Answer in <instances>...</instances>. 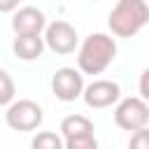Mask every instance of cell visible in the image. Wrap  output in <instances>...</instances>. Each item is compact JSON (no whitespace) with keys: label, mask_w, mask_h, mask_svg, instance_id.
<instances>
[{"label":"cell","mask_w":149,"mask_h":149,"mask_svg":"<svg viewBox=\"0 0 149 149\" xmlns=\"http://www.w3.org/2000/svg\"><path fill=\"white\" fill-rule=\"evenodd\" d=\"M149 23V5L144 0H119L107 19L112 35L133 37Z\"/></svg>","instance_id":"7a4b0ae2"},{"label":"cell","mask_w":149,"mask_h":149,"mask_svg":"<svg viewBox=\"0 0 149 149\" xmlns=\"http://www.w3.org/2000/svg\"><path fill=\"white\" fill-rule=\"evenodd\" d=\"M114 58H116L114 37L105 33H93L81 42L79 54H77V65L84 74H100L102 70L109 68Z\"/></svg>","instance_id":"6da1fadb"},{"label":"cell","mask_w":149,"mask_h":149,"mask_svg":"<svg viewBox=\"0 0 149 149\" xmlns=\"http://www.w3.org/2000/svg\"><path fill=\"white\" fill-rule=\"evenodd\" d=\"M114 123L123 130H140L149 126V105L144 98H123L116 102Z\"/></svg>","instance_id":"5b68a950"},{"label":"cell","mask_w":149,"mask_h":149,"mask_svg":"<svg viewBox=\"0 0 149 149\" xmlns=\"http://www.w3.org/2000/svg\"><path fill=\"white\" fill-rule=\"evenodd\" d=\"M33 147H35V149H63V147H65V140H61L56 133L42 130V133H37V137L33 140Z\"/></svg>","instance_id":"8fae6325"},{"label":"cell","mask_w":149,"mask_h":149,"mask_svg":"<svg viewBox=\"0 0 149 149\" xmlns=\"http://www.w3.org/2000/svg\"><path fill=\"white\" fill-rule=\"evenodd\" d=\"M128 144H130L133 149H149V130H147V126L140 128V130H133Z\"/></svg>","instance_id":"4fadbf2b"},{"label":"cell","mask_w":149,"mask_h":149,"mask_svg":"<svg viewBox=\"0 0 149 149\" xmlns=\"http://www.w3.org/2000/svg\"><path fill=\"white\" fill-rule=\"evenodd\" d=\"M5 121H7V126H9L12 130L30 133V130H35V128L42 126L44 112H42V107H40L35 100L23 98V100H16V102L7 105V109H5Z\"/></svg>","instance_id":"277c9868"},{"label":"cell","mask_w":149,"mask_h":149,"mask_svg":"<svg viewBox=\"0 0 149 149\" xmlns=\"http://www.w3.org/2000/svg\"><path fill=\"white\" fill-rule=\"evenodd\" d=\"M12 98H14V81H12L9 72L2 70L0 72V102L7 107V105H12Z\"/></svg>","instance_id":"7c38bea8"},{"label":"cell","mask_w":149,"mask_h":149,"mask_svg":"<svg viewBox=\"0 0 149 149\" xmlns=\"http://www.w3.org/2000/svg\"><path fill=\"white\" fill-rule=\"evenodd\" d=\"M137 86H140V95L149 102V68L142 70V74H140V84H137Z\"/></svg>","instance_id":"5bb4252c"},{"label":"cell","mask_w":149,"mask_h":149,"mask_svg":"<svg viewBox=\"0 0 149 149\" xmlns=\"http://www.w3.org/2000/svg\"><path fill=\"white\" fill-rule=\"evenodd\" d=\"M44 47H47V42L40 35H16V40L12 44L14 54L21 61H35V58H40L42 51H44Z\"/></svg>","instance_id":"30bf717a"},{"label":"cell","mask_w":149,"mask_h":149,"mask_svg":"<svg viewBox=\"0 0 149 149\" xmlns=\"http://www.w3.org/2000/svg\"><path fill=\"white\" fill-rule=\"evenodd\" d=\"M44 42H47V47H49L54 54L65 56V54H72V51L77 49L79 35H77V30H74L68 21H54V23H49L47 30H44Z\"/></svg>","instance_id":"52a82bcc"},{"label":"cell","mask_w":149,"mask_h":149,"mask_svg":"<svg viewBox=\"0 0 149 149\" xmlns=\"http://www.w3.org/2000/svg\"><path fill=\"white\" fill-rule=\"evenodd\" d=\"M84 77L79 70L74 68H58L51 77V91L58 100L63 102H72L79 95H84Z\"/></svg>","instance_id":"8992f818"},{"label":"cell","mask_w":149,"mask_h":149,"mask_svg":"<svg viewBox=\"0 0 149 149\" xmlns=\"http://www.w3.org/2000/svg\"><path fill=\"white\" fill-rule=\"evenodd\" d=\"M16 7H19V0H0V12H5V14L14 12Z\"/></svg>","instance_id":"9a60e30c"},{"label":"cell","mask_w":149,"mask_h":149,"mask_svg":"<svg viewBox=\"0 0 149 149\" xmlns=\"http://www.w3.org/2000/svg\"><path fill=\"white\" fill-rule=\"evenodd\" d=\"M84 102L93 109H102V107H109L114 102L121 100V88L116 81H109V79H95L91 81L86 88H84Z\"/></svg>","instance_id":"ba28073f"},{"label":"cell","mask_w":149,"mask_h":149,"mask_svg":"<svg viewBox=\"0 0 149 149\" xmlns=\"http://www.w3.org/2000/svg\"><path fill=\"white\" fill-rule=\"evenodd\" d=\"M12 28L16 35H40L47 30V16L37 7H21L12 16Z\"/></svg>","instance_id":"9c48e42d"},{"label":"cell","mask_w":149,"mask_h":149,"mask_svg":"<svg viewBox=\"0 0 149 149\" xmlns=\"http://www.w3.org/2000/svg\"><path fill=\"white\" fill-rule=\"evenodd\" d=\"M61 133L68 149H95L98 140L93 135V121L84 114H70L61 121Z\"/></svg>","instance_id":"3957f363"}]
</instances>
